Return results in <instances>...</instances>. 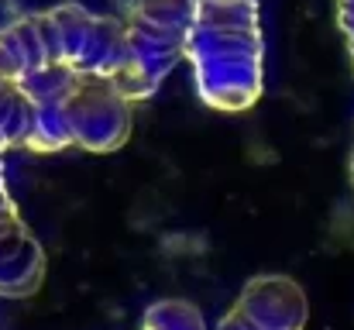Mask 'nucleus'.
<instances>
[{
    "label": "nucleus",
    "mask_w": 354,
    "mask_h": 330,
    "mask_svg": "<svg viewBox=\"0 0 354 330\" xmlns=\"http://www.w3.org/2000/svg\"><path fill=\"white\" fill-rule=\"evenodd\" d=\"M303 324L306 300L299 286L282 279H261L248 286L244 300H237L221 330H303Z\"/></svg>",
    "instance_id": "obj_1"
},
{
    "label": "nucleus",
    "mask_w": 354,
    "mask_h": 330,
    "mask_svg": "<svg viewBox=\"0 0 354 330\" xmlns=\"http://www.w3.org/2000/svg\"><path fill=\"white\" fill-rule=\"evenodd\" d=\"M145 330H203V317L186 303H158L148 310Z\"/></svg>",
    "instance_id": "obj_2"
}]
</instances>
